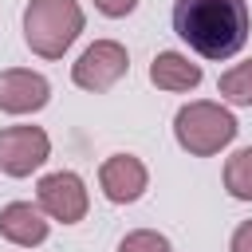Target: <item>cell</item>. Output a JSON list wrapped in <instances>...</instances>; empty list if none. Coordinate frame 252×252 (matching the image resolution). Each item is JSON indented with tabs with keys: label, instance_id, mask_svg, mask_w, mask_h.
<instances>
[{
	"label": "cell",
	"instance_id": "1",
	"mask_svg": "<svg viewBox=\"0 0 252 252\" xmlns=\"http://www.w3.org/2000/svg\"><path fill=\"white\" fill-rule=\"evenodd\" d=\"M173 32L201 59H232L252 32L248 0H177Z\"/></svg>",
	"mask_w": 252,
	"mask_h": 252
},
{
	"label": "cell",
	"instance_id": "2",
	"mask_svg": "<svg viewBox=\"0 0 252 252\" xmlns=\"http://www.w3.org/2000/svg\"><path fill=\"white\" fill-rule=\"evenodd\" d=\"M83 8L79 0H28L24 8V43L39 59H63L71 43L83 35Z\"/></svg>",
	"mask_w": 252,
	"mask_h": 252
},
{
	"label": "cell",
	"instance_id": "3",
	"mask_svg": "<svg viewBox=\"0 0 252 252\" xmlns=\"http://www.w3.org/2000/svg\"><path fill=\"white\" fill-rule=\"evenodd\" d=\"M236 118L228 106L209 102V98H193L173 114V138L189 158H213L224 146H232L236 138Z\"/></svg>",
	"mask_w": 252,
	"mask_h": 252
},
{
	"label": "cell",
	"instance_id": "4",
	"mask_svg": "<svg viewBox=\"0 0 252 252\" xmlns=\"http://www.w3.org/2000/svg\"><path fill=\"white\" fill-rule=\"evenodd\" d=\"M126 71H130V51H126L118 39H94V43L71 63V83H75L79 91L102 94V91H110Z\"/></svg>",
	"mask_w": 252,
	"mask_h": 252
},
{
	"label": "cell",
	"instance_id": "5",
	"mask_svg": "<svg viewBox=\"0 0 252 252\" xmlns=\"http://www.w3.org/2000/svg\"><path fill=\"white\" fill-rule=\"evenodd\" d=\"M35 205L59 220V224H79L91 209V193H87V181L71 169H55L47 177H39L35 185Z\"/></svg>",
	"mask_w": 252,
	"mask_h": 252
},
{
	"label": "cell",
	"instance_id": "6",
	"mask_svg": "<svg viewBox=\"0 0 252 252\" xmlns=\"http://www.w3.org/2000/svg\"><path fill=\"white\" fill-rule=\"evenodd\" d=\"M51 158V138L43 126H8L0 130V173L28 177Z\"/></svg>",
	"mask_w": 252,
	"mask_h": 252
},
{
	"label": "cell",
	"instance_id": "7",
	"mask_svg": "<svg viewBox=\"0 0 252 252\" xmlns=\"http://www.w3.org/2000/svg\"><path fill=\"white\" fill-rule=\"evenodd\" d=\"M98 185L106 193V201L114 205H134L146 189H150V169L142 158L134 154H110L98 165Z\"/></svg>",
	"mask_w": 252,
	"mask_h": 252
},
{
	"label": "cell",
	"instance_id": "8",
	"mask_svg": "<svg viewBox=\"0 0 252 252\" xmlns=\"http://www.w3.org/2000/svg\"><path fill=\"white\" fill-rule=\"evenodd\" d=\"M51 102V83L39 71L8 67L0 71V110L4 114H35Z\"/></svg>",
	"mask_w": 252,
	"mask_h": 252
},
{
	"label": "cell",
	"instance_id": "9",
	"mask_svg": "<svg viewBox=\"0 0 252 252\" xmlns=\"http://www.w3.org/2000/svg\"><path fill=\"white\" fill-rule=\"evenodd\" d=\"M51 232V217L32 201H12L0 209V236L16 248H35Z\"/></svg>",
	"mask_w": 252,
	"mask_h": 252
},
{
	"label": "cell",
	"instance_id": "10",
	"mask_svg": "<svg viewBox=\"0 0 252 252\" xmlns=\"http://www.w3.org/2000/svg\"><path fill=\"white\" fill-rule=\"evenodd\" d=\"M201 79H205L201 63H193L181 51H158L150 63V83L158 91H169V94H185V91L201 87Z\"/></svg>",
	"mask_w": 252,
	"mask_h": 252
},
{
	"label": "cell",
	"instance_id": "11",
	"mask_svg": "<svg viewBox=\"0 0 252 252\" xmlns=\"http://www.w3.org/2000/svg\"><path fill=\"white\" fill-rule=\"evenodd\" d=\"M224 189L236 201H252V146L236 150L224 161Z\"/></svg>",
	"mask_w": 252,
	"mask_h": 252
},
{
	"label": "cell",
	"instance_id": "12",
	"mask_svg": "<svg viewBox=\"0 0 252 252\" xmlns=\"http://www.w3.org/2000/svg\"><path fill=\"white\" fill-rule=\"evenodd\" d=\"M217 91H220V98L232 102V106H252V59L228 67V71L220 75Z\"/></svg>",
	"mask_w": 252,
	"mask_h": 252
},
{
	"label": "cell",
	"instance_id": "13",
	"mask_svg": "<svg viewBox=\"0 0 252 252\" xmlns=\"http://www.w3.org/2000/svg\"><path fill=\"white\" fill-rule=\"evenodd\" d=\"M118 252H173V244L158 228H134L118 240Z\"/></svg>",
	"mask_w": 252,
	"mask_h": 252
},
{
	"label": "cell",
	"instance_id": "14",
	"mask_svg": "<svg viewBox=\"0 0 252 252\" xmlns=\"http://www.w3.org/2000/svg\"><path fill=\"white\" fill-rule=\"evenodd\" d=\"M94 8L102 16H110V20H122V16H130L138 8V0H94Z\"/></svg>",
	"mask_w": 252,
	"mask_h": 252
},
{
	"label": "cell",
	"instance_id": "15",
	"mask_svg": "<svg viewBox=\"0 0 252 252\" xmlns=\"http://www.w3.org/2000/svg\"><path fill=\"white\" fill-rule=\"evenodd\" d=\"M228 252H252V220L236 224V232H232V240H228Z\"/></svg>",
	"mask_w": 252,
	"mask_h": 252
}]
</instances>
